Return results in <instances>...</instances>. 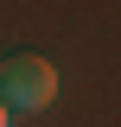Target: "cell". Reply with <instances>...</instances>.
<instances>
[{"instance_id": "2", "label": "cell", "mask_w": 121, "mask_h": 127, "mask_svg": "<svg viewBox=\"0 0 121 127\" xmlns=\"http://www.w3.org/2000/svg\"><path fill=\"white\" fill-rule=\"evenodd\" d=\"M0 127H13V108H6V102H0Z\"/></svg>"}, {"instance_id": "1", "label": "cell", "mask_w": 121, "mask_h": 127, "mask_svg": "<svg viewBox=\"0 0 121 127\" xmlns=\"http://www.w3.org/2000/svg\"><path fill=\"white\" fill-rule=\"evenodd\" d=\"M0 102L19 108V114H45L51 102H58V70H51V57H38V51L0 57Z\"/></svg>"}]
</instances>
